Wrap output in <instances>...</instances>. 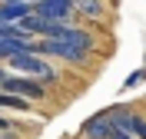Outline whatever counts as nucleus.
Returning <instances> with one entry per match:
<instances>
[{
  "instance_id": "nucleus-1",
  "label": "nucleus",
  "mask_w": 146,
  "mask_h": 139,
  "mask_svg": "<svg viewBox=\"0 0 146 139\" xmlns=\"http://www.w3.org/2000/svg\"><path fill=\"white\" fill-rule=\"evenodd\" d=\"M7 66H10V70L27 73L30 80H33V76H40L43 83H50V80H53V70H50V63H46L40 53H33V50H30V53H17V56H10Z\"/></svg>"
},
{
  "instance_id": "nucleus-2",
  "label": "nucleus",
  "mask_w": 146,
  "mask_h": 139,
  "mask_svg": "<svg viewBox=\"0 0 146 139\" xmlns=\"http://www.w3.org/2000/svg\"><path fill=\"white\" fill-rule=\"evenodd\" d=\"M3 93H10V96H27V99H43L46 96L43 83L23 80V76H7V80H3Z\"/></svg>"
},
{
  "instance_id": "nucleus-3",
  "label": "nucleus",
  "mask_w": 146,
  "mask_h": 139,
  "mask_svg": "<svg viewBox=\"0 0 146 139\" xmlns=\"http://www.w3.org/2000/svg\"><path fill=\"white\" fill-rule=\"evenodd\" d=\"M20 30H23V33H40V37L53 40V37H60V33L66 30V23H60V20H46V17H36V13H30V17L20 23Z\"/></svg>"
},
{
  "instance_id": "nucleus-4",
  "label": "nucleus",
  "mask_w": 146,
  "mask_h": 139,
  "mask_svg": "<svg viewBox=\"0 0 146 139\" xmlns=\"http://www.w3.org/2000/svg\"><path fill=\"white\" fill-rule=\"evenodd\" d=\"M36 17H46V20H60V23H66V17L73 13V0H40L33 7Z\"/></svg>"
},
{
  "instance_id": "nucleus-5",
  "label": "nucleus",
  "mask_w": 146,
  "mask_h": 139,
  "mask_svg": "<svg viewBox=\"0 0 146 139\" xmlns=\"http://www.w3.org/2000/svg\"><path fill=\"white\" fill-rule=\"evenodd\" d=\"M113 132H116V126H113L110 116H93V119L83 123V136L86 139H113Z\"/></svg>"
},
{
  "instance_id": "nucleus-6",
  "label": "nucleus",
  "mask_w": 146,
  "mask_h": 139,
  "mask_svg": "<svg viewBox=\"0 0 146 139\" xmlns=\"http://www.w3.org/2000/svg\"><path fill=\"white\" fill-rule=\"evenodd\" d=\"M73 10L83 13V17H93V20L103 17V3L100 0H73Z\"/></svg>"
},
{
  "instance_id": "nucleus-7",
  "label": "nucleus",
  "mask_w": 146,
  "mask_h": 139,
  "mask_svg": "<svg viewBox=\"0 0 146 139\" xmlns=\"http://www.w3.org/2000/svg\"><path fill=\"white\" fill-rule=\"evenodd\" d=\"M0 106H10V109H27V99H20V96H10V93H0Z\"/></svg>"
},
{
  "instance_id": "nucleus-8",
  "label": "nucleus",
  "mask_w": 146,
  "mask_h": 139,
  "mask_svg": "<svg viewBox=\"0 0 146 139\" xmlns=\"http://www.w3.org/2000/svg\"><path fill=\"white\" fill-rule=\"evenodd\" d=\"M113 139H136V136H129V132H123V129H116V132H113Z\"/></svg>"
},
{
  "instance_id": "nucleus-9",
  "label": "nucleus",
  "mask_w": 146,
  "mask_h": 139,
  "mask_svg": "<svg viewBox=\"0 0 146 139\" xmlns=\"http://www.w3.org/2000/svg\"><path fill=\"white\" fill-rule=\"evenodd\" d=\"M3 80H7V73H3V70H0V86H3Z\"/></svg>"
},
{
  "instance_id": "nucleus-10",
  "label": "nucleus",
  "mask_w": 146,
  "mask_h": 139,
  "mask_svg": "<svg viewBox=\"0 0 146 139\" xmlns=\"http://www.w3.org/2000/svg\"><path fill=\"white\" fill-rule=\"evenodd\" d=\"M3 139H17V136H3Z\"/></svg>"
}]
</instances>
